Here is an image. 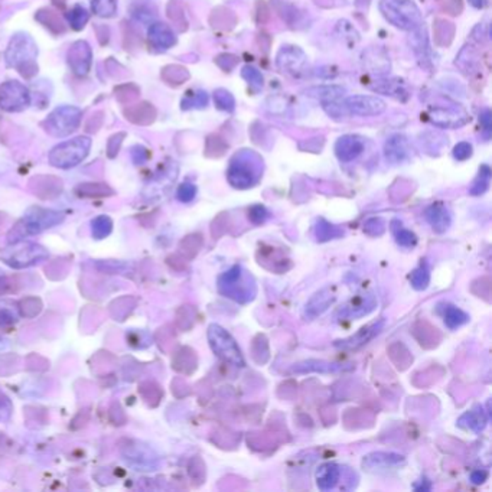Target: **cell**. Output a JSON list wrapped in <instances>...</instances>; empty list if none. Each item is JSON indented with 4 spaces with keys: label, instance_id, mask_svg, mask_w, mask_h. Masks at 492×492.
<instances>
[{
    "label": "cell",
    "instance_id": "49",
    "mask_svg": "<svg viewBox=\"0 0 492 492\" xmlns=\"http://www.w3.org/2000/svg\"><path fill=\"white\" fill-rule=\"evenodd\" d=\"M97 269L100 271L109 273V274H122L130 270V264L124 262H116V260H107V262H98Z\"/></svg>",
    "mask_w": 492,
    "mask_h": 492
},
{
    "label": "cell",
    "instance_id": "31",
    "mask_svg": "<svg viewBox=\"0 0 492 492\" xmlns=\"http://www.w3.org/2000/svg\"><path fill=\"white\" fill-rule=\"evenodd\" d=\"M344 234L345 233L339 226L331 224L325 218H320L315 224V238H316V241H320V242L341 238Z\"/></svg>",
    "mask_w": 492,
    "mask_h": 492
},
{
    "label": "cell",
    "instance_id": "60",
    "mask_svg": "<svg viewBox=\"0 0 492 492\" xmlns=\"http://www.w3.org/2000/svg\"><path fill=\"white\" fill-rule=\"evenodd\" d=\"M469 4L476 9H482L488 5V0H469Z\"/></svg>",
    "mask_w": 492,
    "mask_h": 492
},
{
    "label": "cell",
    "instance_id": "7",
    "mask_svg": "<svg viewBox=\"0 0 492 492\" xmlns=\"http://www.w3.org/2000/svg\"><path fill=\"white\" fill-rule=\"evenodd\" d=\"M91 139L78 136L55 146L49 153V163L59 169H69L80 165L90 153Z\"/></svg>",
    "mask_w": 492,
    "mask_h": 492
},
{
    "label": "cell",
    "instance_id": "30",
    "mask_svg": "<svg viewBox=\"0 0 492 492\" xmlns=\"http://www.w3.org/2000/svg\"><path fill=\"white\" fill-rule=\"evenodd\" d=\"M32 184H37V188L33 189V194H37L42 198H51L61 194L62 182L55 177H37L32 180Z\"/></svg>",
    "mask_w": 492,
    "mask_h": 492
},
{
    "label": "cell",
    "instance_id": "48",
    "mask_svg": "<svg viewBox=\"0 0 492 492\" xmlns=\"http://www.w3.org/2000/svg\"><path fill=\"white\" fill-rule=\"evenodd\" d=\"M115 93H116L117 101H120L122 104H133L134 100H137L140 91H139V88L134 84L129 83V84L119 86L115 90Z\"/></svg>",
    "mask_w": 492,
    "mask_h": 492
},
{
    "label": "cell",
    "instance_id": "58",
    "mask_svg": "<svg viewBox=\"0 0 492 492\" xmlns=\"http://www.w3.org/2000/svg\"><path fill=\"white\" fill-rule=\"evenodd\" d=\"M486 478H488V472H486V471H474V472L471 474V481H472L474 484H476V485L485 482Z\"/></svg>",
    "mask_w": 492,
    "mask_h": 492
},
{
    "label": "cell",
    "instance_id": "16",
    "mask_svg": "<svg viewBox=\"0 0 492 492\" xmlns=\"http://www.w3.org/2000/svg\"><path fill=\"white\" fill-rule=\"evenodd\" d=\"M409 42H410V47H411L418 64L423 68H430L432 51H430V45H429L428 32H426V28L423 25H420L418 28L410 30Z\"/></svg>",
    "mask_w": 492,
    "mask_h": 492
},
{
    "label": "cell",
    "instance_id": "36",
    "mask_svg": "<svg viewBox=\"0 0 492 492\" xmlns=\"http://www.w3.org/2000/svg\"><path fill=\"white\" fill-rule=\"evenodd\" d=\"M76 192L80 197L86 198H100V197H112L115 195V191L105 184H98V182H88V184H81L76 188Z\"/></svg>",
    "mask_w": 492,
    "mask_h": 492
},
{
    "label": "cell",
    "instance_id": "40",
    "mask_svg": "<svg viewBox=\"0 0 492 492\" xmlns=\"http://www.w3.org/2000/svg\"><path fill=\"white\" fill-rule=\"evenodd\" d=\"M489 184H491V168L488 165H482L479 168L475 181L471 185V189H469L471 195L476 197V195L485 194L489 188Z\"/></svg>",
    "mask_w": 492,
    "mask_h": 492
},
{
    "label": "cell",
    "instance_id": "11",
    "mask_svg": "<svg viewBox=\"0 0 492 492\" xmlns=\"http://www.w3.org/2000/svg\"><path fill=\"white\" fill-rule=\"evenodd\" d=\"M276 65L280 73L299 78L308 71V57L299 47L285 45L277 52Z\"/></svg>",
    "mask_w": 492,
    "mask_h": 492
},
{
    "label": "cell",
    "instance_id": "21",
    "mask_svg": "<svg viewBox=\"0 0 492 492\" xmlns=\"http://www.w3.org/2000/svg\"><path fill=\"white\" fill-rule=\"evenodd\" d=\"M385 159L392 163H403L411 155L409 139L404 134H393L384 145Z\"/></svg>",
    "mask_w": 492,
    "mask_h": 492
},
{
    "label": "cell",
    "instance_id": "12",
    "mask_svg": "<svg viewBox=\"0 0 492 492\" xmlns=\"http://www.w3.org/2000/svg\"><path fill=\"white\" fill-rule=\"evenodd\" d=\"M30 104V93L19 81H6L0 86V109L18 113L25 110Z\"/></svg>",
    "mask_w": 492,
    "mask_h": 492
},
{
    "label": "cell",
    "instance_id": "9",
    "mask_svg": "<svg viewBox=\"0 0 492 492\" xmlns=\"http://www.w3.org/2000/svg\"><path fill=\"white\" fill-rule=\"evenodd\" d=\"M83 112L76 105L57 107L42 123L45 131L54 137H65L76 131L81 123Z\"/></svg>",
    "mask_w": 492,
    "mask_h": 492
},
{
    "label": "cell",
    "instance_id": "27",
    "mask_svg": "<svg viewBox=\"0 0 492 492\" xmlns=\"http://www.w3.org/2000/svg\"><path fill=\"white\" fill-rule=\"evenodd\" d=\"M370 88L377 91V93L394 97L400 101H407L410 97V93L407 90L406 83L400 78H389V80L384 78V80L377 81L374 86H370Z\"/></svg>",
    "mask_w": 492,
    "mask_h": 492
},
{
    "label": "cell",
    "instance_id": "18",
    "mask_svg": "<svg viewBox=\"0 0 492 492\" xmlns=\"http://www.w3.org/2000/svg\"><path fill=\"white\" fill-rule=\"evenodd\" d=\"M336 295L334 288H325L320 292H316L305 305L303 316L308 321H313L321 316L324 312H327L331 305L335 302Z\"/></svg>",
    "mask_w": 492,
    "mask_h": 492
},
{
    "label": "cell",
    "instance_id": "44",
    "mask_svg": "<svg viewBox=\"0 0 492 492\" xmlns=\"http://www.w3.org/2000/svg\"><path fill=\"white\" fill-rule=\"evenodd\" d=\"M241 77L249 83V86L259 91L263 88V84H264V78H263V74L259 71V69L253 65H244L242 69H241Z\"/></svg>",
    "mask_w": 492,
    "mask_h": 492
},
{
    "label": "cell",
    "instance_id": "25",
    "mask_svg": "<svg viewBox=\"0 0 492 492\" xmlns=\"http://www.w3.org/2000/svg\"><path fill=\"white\" fill-rule=\"evenodd\" d=\"M425 217H426V221L433 228V231L439 234L445 233L452 223L450 211L442 202H436L428 206L425 211Z\"/></svg>",
    "mask_w": 492,
    "mask_h": 492
},
{
    "label": "cell",
    "instance_id": "17",
    "mask_svg": "<svg viewBox=\"0 0 492 492\" xmlns=\"http://www.w3.org/2000/svg\"><path fill=\"white\" fill-rule=\"evenodd\" d=\"M365 149L364 139L356 134L341 136L335 144V155L341 162H353Z\"/></svg>",
    "mask_w": 492,
    "mask_h": 492
},
{
    "label": "cell",
    "instance_id": "14",
    "mask_svg": "<svg viewBox=\"0 0 492 492\" xmlns=\"http://www.w3.org/2000/svg\"><path fill=\"white\" fill-rule=\"evenodd\" d=\"M344 105L346 109L348 116H378L385 112L387 104L385 101L377 95H365V94H356L349 95L344 100Z\"/></svg>",
    "mask_w": 492,
    "mask_h": 492
},
{
    "label": "cell",
    "instance_id": "37",
    "mask_svg": "<svg viewBox=\"0 0 492 492\" xmlns=\"http://www.w3.org/2000/svg\"><path fill=\"white\" fill-rule=\"evenodd\" d=\"M37 20H40L45 28H48L52 33H64L65 32V26L61 20V18L58 16V13L52 9H41L37 15H35Z\"/></svg>",
    "mask_w": 492,
    "mask_h": 492
},
{
    "label": "cell",
    "instance_id": "55",
    "mask_svg": "<svg viewBox=\"0 0 492 492\" xmlns=\"http://www.w3.org/2000/svg\"><path fill=\"white\" fill-rule=\"evenodd\" d=\"M479 122L482 126V134L488 140L491 137V131H492V117H491V112L488 109H485L479 115Z\"/></svg>",
    "mask_w": 492,
    "mask_h": 492
},
{
    "label": "cell",
    "instance_id": "32",
    "mask_svg": "<svg viewBox=\"0 0 492 492\" xmlns=\"http://www.w3.org/2000/svg\"><path fill=\"white\" fill-rule=\"evenodd\" d=\"M308 97L318 98L321 101H328V100H339L341 97L345 95L346 90L341 86H316L310 87L306 91Z\"/></svg>",
    "mask_w": 492,
    "mask_h": 492
},
{
    "label": "cell",
    "instance_id": "29",
    "mask_svg": "<svg viewBox=\"0 0 492 492\" xmlns=\"http://www.w3.org/2000/svg\"><path fill=\"white\" fill-rule=\"evenodd\" d=\"M341 476L339 467L335 464H324L316 471V484H318L320 489L329 491L332 489Z\"/></svg>",
    "mask_w": 492,
    "mask_h": 492
},
{
    "label": "cell",
    "instance_id": "54",
    "mask_svg": "<svg viewBox=\"0 0 492 492\" xmlns=\"http://www.w3.org/2000/svg\"><path fill=\"white\" fill-rule=\"evenodd\" d=\"M384 228L385 226L381 218H371L364 226V231L370 235H381L384 233Z\"/></svg>",
    "mask_w": 492,
    "mask_h": 492
},
{
    "label": "cell",
    "instance_id": "26",
    "mask_svg": "<svg viewBox=\"0 0 492 492\" xmlns=\"http://www.w3.org/2000/svg\"><path fill=\"white\" fill-rule=\"evenodd\" d=\"M123 113L129 122L134 124H140V126H148L153 123L156 117V110L149 102L129 104V107H126Z\"/></svg>",
    "mask_w": 492,
    "mask_h": 492
},
{
    "label": "cell",
    "instance_id": "22",
    "mask_svg": "<svg viewBox=\"0 0 492 492\" xmlns=\"http://www.w3.org/2000/svg\"><path fill=\"white\" fill-rule=\"evenodd\" d=\"M377 306V300L373 295H367V296H361L357 299H353L348 305H345L339 313L338 318L339 320H357V318H363V316L370 315L374 308Z\"/></svg>",
    "mask_w": 492,
    "mask_h": 492
},
{
    "label": "cell",
    "instance_id": "5",
    "mask_svg": "<svg viewBox=\"0 0 492 492\" xmlns=\"http://www.w3.org/2000/svg\"><path fill=\"white\" fill-rule=\"evenodd\" d=\"M218 291L240 303L250 302L256 295V285L252 276L244 271L241 266H233L218 279Z\"/></svg>",
    "mask_w": 492,
    "mask_h": 492
},
{
    "label": "cell",
    "instance_id": "3",
    "mask_svg": "<svg viewBox=\"0 0 492 492\" xmlns=\"http://www.w3.org/2000/svg\"><path fill=\"white\" fill-rule=\"evenodd\" d=\"M65 216L54 209L45 208H30L25 217L16 223V226L8 234V242L15 244L22 241L25 237L40 234L49 230L64 221Z\"/></svg>",
    "mask_w": 492,
    "mask_h": 492
},
{
    "label": "cell",
    "instance_id": "56",
    "mask_svg": "<svg viewBox=\"0 0 492 492\" xmlns=\"http://www.w3.org/2000/svg\"><path fill=\"white\" fill-rule=\"evenodd\" d=\"M131 158L136 165H144L149 159V151L144 146H133L131 148Z\"/></svg>",
    "mask_w": 492,
    "mask_h": 492
},
{
    "label": "cell",
    "instance_id": "43",
    "mask_svg": "<svg viewBox=\"0 0 492 492\" xmlns=\"http://www.w3.org/2000/svg\"><path fill=\"white\" fill-rule=\"evenodd\" d=\"M93 12L101 18H113L117 12V0H91Z\"/></svg>",
    "mask_w": 492,
    "mask_h": 492
},
{
    "label": "cell",
    "instance_id": "59",
    "mask_svg": "<svg viewBox=\"0 0 492 492\" xmlns=\"http://www.w3.org/2000/svg\"><path fill=\"white\" fill-rule=\"evenodd\" d=\"M11 289V283H9V279L4 274V271L0 270V295H4L6 292H9Z\"/></svg>",
    "mask_w": 492,
    "mask_h": 492
},
{
    "label": "cell",
    "instance_id": "1",
    "mask_svg": "<svg viewBox=\"0 0 492 492\" xmlns=\"http://www.w3.org/2000/svg\"><path fill=\"white\" fill-rule=\"evenodd\" d=\"M263 168V159L259 153L242 149L231 158L227 169V180L235 189H249L260 181Z\"/></svg>",
    "mask_w": 492,
    "mask_h": 492
},
{
    "label": "cell",
    "instance_id": "50",
    "mask_svg": "<svg viewBox=\"0 0 492 492\" xmlns=\"http://www.w3.org/2000/svg\"><path fill=\"white\" fill-rule=\"evenodd\" d=\"M269 217H270V213L264 205H254L249 211V218L256 226L266 223L269 220Z\"/></svg>",
    "mask_w": 492,
    "mask_h": 492
},
{
    "label": "cell",
    "instance_id": "53",
    "mask_svg": "<svg viewBox=\"0 0 492 492\" xmlns=\"http://www.w3.org/2000/svg\"><path fill=\"white\" fill-rule=\"evenodd\" d=\"M126 137V133L120 131L117 134H113L110 139H109V144H107V155L109 158H115L119 151H120V146L123 144V140Z\"/></svg>",
    "mask_w": 492,
    "mask_h": 492
},
{
    "label": "cell",
    "instance_id": "4",
    "mask_svg": "<svg viewBox=\"0 0 492 492\" xmlns=\"http://www.w3.org/2000/svg\"><path fill=\"white\" fill-rule=\"evenodd\" d=\"M380 11L385 20L402 30H413L423 25V18L413 0H381Z\"/></svg>",
    "mask_w": 492,
    "mask_h": 492
},
{
    "label": "cell",
    "instance_id": "51",
    "mask_svg": "<svg viewBox=\"0 0 492 492\" xmlns=\"http://www.w3.org/2000/svg\"><path fill=\"white\" fill-rule=\"evenodd\" d=\"M195 197H197V187L191 182H184L177 191V198L185 204L194 201Z\"/></svg>",
    "mask_w": 492,
    "mask_h": 492
},
{
    "label": "cell",
    "instance_id": "2",
    "mask_svg": "<svg viewBox=\"0 0 492 492\" xmlns=\"http://www.w3.org/2000/svg\"><path fill=\"white\" fill-rule=\"evenodd\" d=\"M37 57L38 47L32 37L23 32L13 35L5 54L8 66L15 68L25 78H32L38 73Z\"/></svg>",
    "mask_w": 492,
    "mask_h": 492
},
{
    "label": "cell",
    "instance_id": "28",
    "mask_svg": "<svg viewBox=\"0 0 492 492\" xmlns=\"http://www.w3.org/2000/svg\"><path fill=\"white\" fill-rule=\"evenodd\" d=\"M486 414L484 411V409L481 406H475L472 410L467 411L458 421V426L467 429V430H471V432H475V433H479L485 429L486 426Z\"/></svg>",
    "mask_w": 492,
    "mask_h": 492
},
{
    "label": "cell",
    "instance_id": "45",
    "mask_svg": "<svg viewBox=\"0 0 492 492\" xmlns=\"http://www.w3.org/2000/svg\"><path fill=\"white\" fill-rule=\"evenodd\" d=\"M66 19L69 26H71L74 30H81L87 25L90 15L83 6L77 5L66 13Z\"/></svg>",
    "mask_w": 492,
    "mask_h": 492
},
{
    "label": "cell",
    "instance_id": "57",
    "mask_svg": "<svg viewBox=\"0 0 492 492\" xmlns=\"http://www.w3.org/2000/svg\"><path fill=\"white\" fill-rule=\"evenodd\" d=\"M12 411V406L9 399L0 392V420H6L11 416Z\"/></svg>",
    "mask_w": 492,
    "mask_h": 492
},
{
    "label": "cell",
    "instance_id": "38",
    "mask_svg": "<svg viewBox=\"0 0 492 492\" xmlns=\"http://www.w3.org/2000/svg\"><path fill=\"white\" fill-rule=\"evenodd\" d=\"M209 97L206 91L197 90V91H188L185 97L181 101L182 110H191V109H205L208 105Z\"/></svg>",
    "mask_w": 492,
    "mask_h": 492
},
{
    "label": "cell",
    "instance_id": "15",
    "mask_svg": "<svg viewBox=\"0 0 492 492\" xmlns=\"http://www.w3.org/2000/svg\"><path fill=\"white\" fill-rule=\"evenodd\" d=\"M66 61L76 76H87L93 62V51L90 44L87 41L74 42L66 52Z\"/></svg>",
    "mask_w": 492,
    "mask_h": 492
},
{
    "label": "cell",
    "instance_id": "47",
    "mask_svg": "<svg viewBox=\"0 0 492 492\" xmlns=\"http://www.w3.org/2000/svg\"><path fill=\"white\" fill-rule=\"evenodd\" d=\"M162 78L169 84H182L188 78L187 69L178 65H169L162 71Z\"/></svg>",
    "mask_w": 492,
    "mask_h": 492
},
{
    "label": "cell",
    "instance_id": "35",
    "mask_svg": "<svg viewBox=\"0 0 492 492\" xmlns=\"http://www.w3.org/2000/svg\"><path fill=\"white\" fill-rule=\"evenodd\" d=\"M410 283L416 291H425L430 283V267L426 260H421L420 266L416 267L410 274Z\"/></svg>",
    "mask_w": 492,
    "mask_h": 492
},
{
    "label": "cell",
    "instance_id": "19",
    "mask_svg": "<svg viewBox=\"0 0 492 492\" xmlns=\"http://www.w3.org/2000/svg\"><path fill=\"white\" fill-rule=\"evenodd\" d=\"M404 456L399 453H392V452H374L367 455L363 467L370 471V472H380V471H387L392 468H397L404 464Z\"/></svg>",
    "mask_w": 492,
    "mask_h": 492
},
{
    "label": "cell",
    "instance_id": "23",
    "mask_svg": "<svg viewBox=\"0 0 492 492\" xmlns=\"http://www.w3.org/2000/svg\"><path fill=\"white\" fill-rule=\"evenodd\" d=\"M384 325H385V321L380 320L378 322H374V324L360 329L353 336H349V338L342 339V341H336L335 346L342 348V349H358L363 345H365L367 342H370L373 338H375L382 331Z\"/></svg>",
    "mask_w": 492,
    "mask_h": 492
},
{
    "label": "cell",
    "instance_id": "13",
    "mask_svg": "<svg viewBox=\"0 0 492 492\" xmlns=\"http://www.w3.org/2000/svg\"><path fill=\"white\" fill-rule=\"evenodd\" d=\"M429 122L442 129H459L465 126L471 117L458 105H435L428 110Z\"/></svg>",
    "mask_w": 492,
    "mask_h": 492
},
{
    "label": "cell",
    "instance_id": "10",
    "mask_svg": "<svg viewBox=\"0 0 492 492\" xmlns=\"http://www.w3.org/2000/svg\"><path fill=\"white\" fill-rule=\"evenodd\" d=\"M48 259V252L45 247L35 242H15L13 247L8 250L2 260L12 269H26L38 264L40 262Z\"/></svg>",
    "mask_w": 492,
    "mask_h": 492
},
{
    "label": "cell",
    "instance_id": "41",
    "mask_svg": "<svg viewBox=\"0 0 492 492\" xmlns=\"http://www.w3.org/2000/svg\"><path fill=\"white\" fill-rule=\"evenodd\" d=\"M113 230V221L107 216H98L91 221V233L95 240H102L109 237Z\"/></svg>",
    "mask_w": 492,
    "mask_h": 492
},
{
    "label": "cell",
    "instance_id": "34",
    "mask_svg": "<svg viewBox=\"0 0 492 492\" xmlns=\"http://www.w3.org/2000/svg\"><path fill=\"white\" fill-rule=\"evenodd\" d=\"M342 370V365L339 364H331V363H325V361H316V360H309L305 363H299L295 364L292 367L293 373H334V371H339Z\"/></svg>",
    "mask_w": 492,
    "mask_h": 492
},
{
    "label": "cell",
    "instance_id": "20",
    "mask_svg": "<svg viewBox=\"0 0 492 492\" xmlns=\"http://www.w3.org/2000/svg\"><path fill=\"white\" fill-rule=\"evenodd\" d=\"M363 65L370 74L384 76L390 71V58L382 48L371 47L363 52Z\"/></svg>",
    "mask_w": 492,
    "mask_h": 492
},
{
    "label": "cell",
    "instance_id": "52",
    "mask_svg": "<svg viewBox=\"0 0 492 492\" xmlns=\"http://www.w3.org/2000/svg\"><path fill=\"white\" fill-rule=\"evenodd\" d=\"M472 152H474V148L469 142H461L456 145L453 148V158L456 160H459V162H464V160H468L471 156H472Z\"/></svg>",
    "mask_w": 492,
    "mask_h": 492
},
{
    "label": "cell",
    "instance_id": "33",
    "mask_svg": "<svg viewBox=\"0 0 492 492\" xmlns=\"http://www.w3.org/2000/svg\"><path fill=\"white\" fill-rule=\"evenodd\" d=\"M443 321L449 329H458L469 321V316L458 306L446 305L443 308Z\"/></svg>",
    "mask_w": 492,
    "mask_h": 492
},
{
    "label": "cell",
    "instance_id": "6",
    "mask_svg": "<svg viewBox=\"0 0 492 492\" xmlns=\"http://www.w3.org/2000/svg\"><path fill=\"white\" fill-rule=\"evenodd\" d=\"M119 450L124 462L139 472H153L159 468V458L155 450L142 440L122 439Z\"/></svg>",
    "mask_w": 492,
    "mask_h": 492
},
{
    "label": "cell",
    "instance_id": "39",
    "mask_svg": "<svg viewBox=\"0 0 492 492\" xmlns=\"http://www.w3.org/2000/svg\"><path fill=\"white\" fill-rule=\"evenodd\" d=\"M19 316V305L11 300H0V327H6L18 322Z\"/></svg>",
    "mask_w": 492,
    "mask_h": 492
},
{
    "label": "cell",
    "instance_id": "42",
    "mask_svg": "<svg viewBox=\"0 0 492 492\" xmlns=\"http://www.w3.org/2000/svg\"><path fill=\"white\" fill-rule=\"evenodd\" d=\"M214 102H216V107L218 110H221V112L233 113L235 110V98L226 88L216 90V93H214Z\"/></svg>",
    "mask_w": 492,
    "mask_h": 492
},
{
    "label": "cell",
    "instance_id": "24",
    "mask_svg": "<svg viewBox=\"0 0 492 492\" xmlns=\"http://www.w3.org/2000/svg\"><path fill=\"white\" fill-rule=\"evenodd\" d=\"M148 38L151 45L159 51H166L177 44V35L166 23L162 22H155L149 26Z\"/></svg>",
    "mask_w": 492,
    "mask_h": 492
},
{
    "label": "cell",
    "instance_id": "46",
    "mask_svg": "<svg viewBox=\"0 0 492 492\" xmlns=\"http://www.w3.org/2000/svg\"><path fill=\"white\" fill-rule=\"evenodd\" d=\"M397 226H399V227H394V226L392 224V227H393L392 230H393V234H394V238H396L397 244L402 245V247H404V249H411V247H414V245L417 244V237H416V234L411 233L410 230L403 228V227H402V223H399V221H397Z\"/></svg>",
    "mask_w": 492,
    "mask_h": 492
},
{
    "label": "cell",
    "instance_id": "61",
    "mask_svg": "<svg viewBox=\"0 0 492 492\" xmlns=\"http://www.w3.org/2000/svg\"><path fill=\"white\" fill-rule=\"evenodd\" d=\"M8 346V341L5 339V338H2V336H0V351H2V349H5Z\"/></svg>",
    "mask_w": 492,
    "mask_h": 492
},
{
    "label": "cell",
    "instance_id": "8",
    "mask_svg": "<svg viewBox=\"0 0 492 492\" xmlns=\"http://www.w3.org/2000/svg\"><path fill=\"white\" fill-rule=\"evenodd\" d=\"M208 342L214 354L235 367H244L245 361L235 339L223 327L213 324L208 328Z\"/></svg>",
    "mask_w": 492,
    "mask_h": 492
}]
</instances>
